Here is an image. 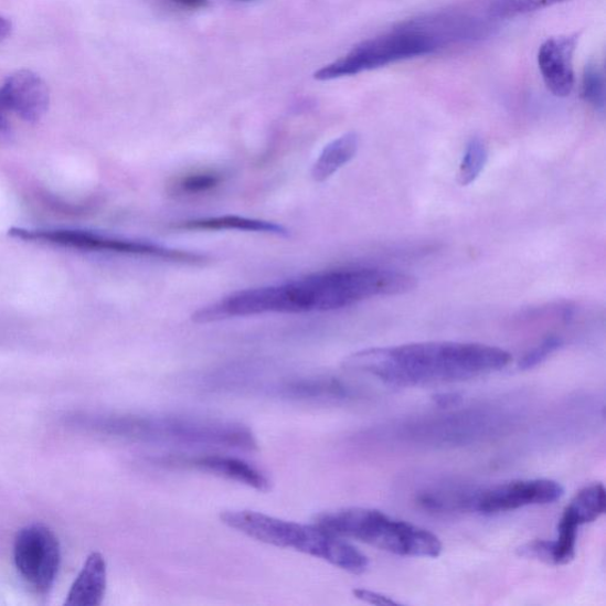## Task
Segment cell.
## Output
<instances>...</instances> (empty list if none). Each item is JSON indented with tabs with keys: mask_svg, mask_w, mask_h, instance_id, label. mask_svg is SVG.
<instances>
[{
	"mask_svg": "<svg viewBox=\"0 0 606 606\" xmlns=\"http://www.w3.org/2000/svg\"><path fill=\"white\" fill-rule=\"evenodd\" d=\"M411 274L381 268H342L310 274L281 285L241 290L203 307L192 316L196 323L267 313L330 312L376 297L414 290Z\"/></svg>",
	"mask_w": 606,
	"mask_h": 606,
	"instance_id": "obj_1",
	"label": "cell"
},
{
	"mask_svg": "<svg viewBox=\"0 0 606 606\" xmlns=\"http://www.w3.org/2000/svg\"><path fill=\"white\" fill-rule=\"evenodd\" d=\"M511 362V353L483 343L429 341L359 351L343 366L390 386L413 387L479 379Z\"/></svg>",
	"mask_w": 606,
	"mask_h": 606,
	"instance_id": "obj_2",
	"label": "cell"
},
{
	"mask_svg": "<svg viewBox=\"0 0 606 606\" xmlns=\"http://www.w3.org/2000/svg\"><path fill=\"white\" fill-rule=\"evenodd\" d=\"M221 521L256 542L294 549L353 575H362L369 568V559L364 553L316 523L302 525L254 511H226L221 514Z\"/></svg>",
	"mask_w": 606,
	"mask_h": 606,
	"instance_id": "obj_3",
	"label": "cell"
},
{
	"mask_svg": "<svg viewBox=\"0 0 606 606\" xmlns=\"http://www.w3.org/2000/svg\"><path fill=\"white\" fill-rule=\"evenodd\" d=\"M106 434L146 444L187 447H217L253 451L257 442L252 430L231 422L185 417H109L96 424Z\"/></svg>",
	"mask_w": 606,
	"mask_h": 606,
	"instance_id": "obj_4",
	"label": "cell"
},
{
	"mask_svg": "<svg viewBox=\"0 0 606 606\" xmlns=\"http://www.w3.org/2000/svg\"><path fill=\"white\" fill-rule=\"evenodd\" d=\"M316 525L340 538L411 559H437L440 540L428 530L392 518L379 510L353 509L319 514Z\"/></svg>",
	"mask_w": 606,
	"mask_h": 606,
	"instance_id": "obj_5",
	"label": "cell"
},
{
	"mask_svg": "<svg viewBox=\"0 0 606 606\" xmlns=\"http://www.w3.org/2000/svg\"><path fill=\"white\" fill-rule=\"evenodd\" d=\"M440 43L427 31L404 28L354 46L342 59L316 73L319 81H331L385 67L387 64L433 54Z\"/></svg>",
	"mask_w": 606,
	"mask_h": 606,
	"instance_id": "obj_6",
	"label": "cell"
},
{
	"mask_svg": "<svg viewBox=\"0 0 606 606\" xmlns=\"http://www.w3.org/2000/svg\"><path fill=\"white\" fill-rule=\"evenodd\" d=\"M9 235L22 241L49 243L64 248L149 257L183 265H203L208 259L202 254L171 249L150 242L108 237L84 231H28L13 227Z\"/></svg>",
	"mask_w": 606,
	"mask_h": 606,
	"instance_id": "obj_7",
	"label": "cell"
},
{
	"mask_svg": "<svg viewBox=\"0 0 606 606\" xmlns=\"http://www.w3.org/2000/svg\"><path fill=\"white\" fill-rule=\"evenodd\" d=\"M561 483L549 479L518 480L486 488L465 490L463 512L493 515L549 504L564 496Z\"/></svg>",
	"mask_w": 606,
	"mask_h": 606,
	"instance_id": "obj_8",
	"label": "cell"
},
{
	"mask_svg": "<svg viewBox=\"0 0 606 606\" xmlns=\"http://www.w3.org/2000/svg\"><path fill=\"white\" fill-rule=\"evenodd\" d=\"M13 555L22 578L38 593H49L61 565V546L56 534L42 523H32L15 535Z\"/></svg>",
	"mask_w": 606,
	"mask_h": 606,
	"instance_id": "obj_9",
	"label": "cell"
},
{
	"mask_svg": "<svg viewBox=\"0 0 606 606\" xmlns=\"http://www.w3.org/2000/svg\"><path fill=\"white\" fill-rule=\"evenodd\" d=\"M0 107L18 114L26 123L40 121L49 107L45 82L31 71H20L10 75L0 87Z\"/></svg>",
	"mask_w": 606,
	"mask_h": 606,
	"instance_id": "obj_10",
	"label": "cell"
},
{
	"mask_svg": "<svg viewBox=\"0 0 606 606\" xmlns=\"http://www.w3.org/2000/svg\"><path fill=\"white\" fill-rule=\"evenodd\" d=\"M578 34L552 38L539 49L538 64L547 89L555 96L566 97L575 86L573 55Z\"/></svg>",
	"mask_w": 606,
	"mask_h": 606,
	"instance_id": "obj_11",
	"label": "cell"
},
{
	"mask_svg": "<svg viewBox=\"0 0 606 606\" xmlns=\"http://www.w3.org/2000/svg\"><path fill=\"white\" fill-rule=\"evenodd\" d=\"M167 463L216 475L258 491H268L272 488V482L264 472L232 456L171 457Z\"/></svg>",
	"mask_w": 606,
	"mask_h": 606,
	"instance_id": "obj_12",
	"label": "cell"
},
{
	"mask_svg": "<svg viewBox=\"0 0 606 606\" xmlns=\"http://www.w3.org/2000/svg\"><path fill=\"white\" fill-rule=\"evenodd\" d=\"M172 228L180 232H243L275 236L289 235L288 228L284 225L240 216L194 219L179 222L172 225Z\"/></svg>",
	"mask_w": 606,
	"mask_h": 606,
	"instance_id": "obj_13",
	"label": "cell"
},
{
	"mask_svg": "<svg viewBox=\"0 0 606 606\" xmlns=\"http://www.w3.org/2000/svg\"><path fill=\"white\" fill-rule=\"evenodd\" d=\"M107 587V565L102 553H92L71 588L67 606H97L104 600Z\"/></svg>",
	"mask_w": 606,
	"mask_h": 606,
	"instance_id": "obj_14",
	"label": "cell"
},
{
	"mask_svg": "<svg viewBox=\"0 0 606 606\" xmlns=\"http://www.w3.org/2000/svg\"><path fill=\"white\" fill-rule=\"evenodd\" d=\"M359 138L350 132L339 137L325 147L312 169L317 183H323L341 168L345 167L357 155Z\"/></svg>",
	"mask_w": 606,
	"mask_h": 606,
	"instance_id": "obj_15",
	"label": "cell"
},
{
	"mask_svg": "<svg viewBox=\"0 0 606 606\" xmlns=\"http://www.w3.org/2000/svg\"><path fill=\"white\" fill-rule=\"evenodd\" d=\"M605 511L606 491L602 483L589 485L580 490L565 509L581 527L598 520Z\"/></svg>",
	"mask_w": 606,
	"mask_h": 606,
	"instance_id": "obj_16",
	"label": "cell"
},
{
	"mask_svg": "<svg viewBox=\"0 0 606 606\" xmlns=\"http://www.w3.org/2000/svg\"><path fill=\"white\" fill-rule=\"evenodd\" d=\"M580 528V523L564 511L559 535L549 542L551 565H566L575 560Z\"/></svg>",
	"mask_w": 606,
	"mask_h": 606,
	"instance_id": "obj_17",
	"label": "cell"
},
{
	"mask_svg": "<svg viewBox=\"0 0 606 606\" xmlns=\"http://www.w3.org/2000/svg\"><path fill=\"white\" fill-rule=\"evenodd\" d=\"M224 179V174L217 170L194 171L177 178L171 192L182 196L205 194L220 188Z\"/></svg>",
	"mask_w": 606,
	"mask_h": 606,
	"instance_id": "obj_18",
	"label": "cell"
},
{
	"mask_svg": "<svg viewBox=\"0 0 606 606\" xmlns=\"http://www.w3.org/2000/svg\"><path fill=\"white\" fill-rule=\"evenodd\" d=\"M488 150L480 138H472L466 149L465 156L457 172V182L461 187H468L477 180L486 168Z\"/></svg>",
	"mask_w": 606,
	"mask_h": 606,
	"instance_id": "obj_19",
	"label": "cell"
},
{
	"mask_svg": "<svg viewBox=\"0 0 606 606\" xmlns=\"http://www.w3.org/2000/svg\"><path fill=\"white\" fill-rule=\"evenodd\" d=\"M565 2L568 0H491L488 12L495 19H513Z\"/></svg>",
	"mask_w": 606,
	"mask_h": 606,
	"instance_id": "obj_20",
	"label": "cell"
},
{
	"mask_svg": "<svg viewBox=\"0 0 606 606\" xmlns=\"http://www.w3.org/2000/svg\"><path fill=\"white\" fill-rule=\"evenodd\" d=\"M582 94L584 100L595 109L604 111L605 108V79L597 64L586 65Z\"/></svg>",
	"mask_w": 606,
	"mask_h": 606,
	"instance_id": "obj_21",
	"label": "cell"
},
{
	"mask_svg": "<svg viewBox=\"0 0 606 606\" xmlns=\"http://www.w3.org/2000/svg\"><path fill=\"white\" fill-rule=\"evenodd\" d=\"M563 345V340L559 337L551 336L539 343L533 350L528 352L520 360L519 368L521 370H531L545 362L555 351H559Z\"/></svg>",
	"mask_w": 606,
	"mask_h": 606,
	"instance_id": "obj_22",
	"label": "cell"
},
{
	"mask_svg": "<svg viewBox=\"0 0 606 606\" xmlns=\"http://www.w3.org/2000/svg\"><path fill=\"white\" fill-rule=\"evenodd\" d=\"M353 595L357 599L363 600L368 604L372 605H393L397 606L400 603L395 599H392L389 596H385L380 593L371 592V589L366 588H355L353 589Z\"/></svg>",
	"mask_w": 606,
	"mask_h": 606,
	"instance_id": "obj_23",
	"label": "cell"
},
{
	"mask_svg": "<svg viewBox=\"0 0 606 606\" xmlns=\"http://www.w3.org/2000/svg\"><path fill=\"white\" fill-rule=\"evenodd\" d=\"M180 7L188 9H202L206 7L208 0H173Z\"/></svg>",
	"mask_w": 606,
	"mask_h": 606,
	"instance_id": "obj_24",
	"label": "cell"
},
{
	"mask_svg": "<svg viewBox=\"0 0 606 606\" xmlns=\"http://www.w3.org/2000/svg\"><path fill=\"white\" fill-rule=\"evenodd\" d=\"M11 29V23L6 19L0 18V41H3L10 35Z\"/></svg>",
	"mask_w": 606,
	"mask_h": 606,
	"instance_id": "obj_25",
	"label": "cell"
},
{
	"mask_svg": "<svg viewBox=\"0 0 606 606\" xmlns=\"http://www.w3.org/2000/svg\"><path fill=\"white\" fill-rule=\"evenodd\" d=\"M10 129L9 121L6 117V110L0 107V132L6 134Z\"/></svg>",
	"mask_w": 606,
	"mask_h": 606,
	"instance_id": "obj_26",
	"label": "cell"
},
{
	"mask_svg": "<svg viewBox=\"0 0 606 606\" xmlns=\"http://www.w3.org/2000/svg\"><path fill=\"white\" fill-rule=\"evenodd\" d=\"M458 401V397L456 395H442V396H437V402L440 404V405H450V404H456V402Z\"/></svg>",
	"mask_w": 606,
	"mask_h": 606,
	"instance_id": "obj_27",
	"label": "cell"
},
{
	"mask_svg": "<svg viewBox=\"0 0 606 606\" xmlns=\"http://www.w3.org/2000/svg\"><path fill=\"white\" fill-rule=\"evenodd\" d=\"M244 2H248V0H244Z\"/></svg>",
	"mask_w": 606,
	"mask_h": 606,
	"instance_id": "obj_28",
	"label": "cell"
}]
</instances>
